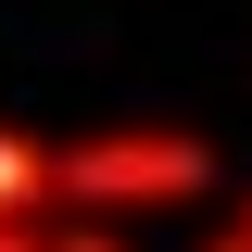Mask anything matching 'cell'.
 <instances>
[{"mask_svg":"<svg viewBox=\"0 0 252 252\" xmlns=\"http://www.w3.org/2000/svg\"><path fill=\"white\" fill-rule=\"evenodd\" d=\"M38 252H126V227H114V215H51Z\"/></svg>","mask_w":252,"mask_h":252,"instance_id":"3957f363","label":"cell"},{"mask_svg":"<svg viewBox=\"0 0 252 252\" xmlns=\"http://www.w3.org/2000/svg\"><path fill=\"white\" fill-rule=\"evenodd\" d=\"M202 252H240V240H227V227H215V240H202Z\"/></svg>","mask_w":252,"mask_h":252,"instance_id":"8992f818","label":"cell"},{"mask_svg":"<svg viewBox=\"0 0 252 252\" xmlns=\"http://www.w3.org/2000/svg\"><path fill=\"white\" fill-rule=\"evenodd\" d=\"M227 240H240V252H252V189H240V215H227Z\"/></svg>","mask_w":252,"mask_h":252,"instance_id":"5b68a950","label":"cell"},{"mask_svg":"<svg viewBox=\"0 0 252 252\" xmlns=\"http://www.w3.org/2000/svg\"><path fill=\"white\" fill-rule=\"evenodd\" d=\"M38 240H51V227H13V215H0V252H38Z\"/></svg>","mask_w":252,"mask_h":252,"instance_id":"277c9868","label":"cell"},{"mask_svg":"<svg viewBox=\"0 0 252 252\" xmlns=\"http://www.w3.org/2000/svg\"><path fill=\"white\" fill-rule=\"evenodd\" d=\"M215 189V139L189 126H89L63 139V215H177Z\"/></svg>","mask_w":252,"mask_h":252,"instance_id":"6da1fadb","label":"cell"},{"mask_svg":"<svg viewBox=\"0 0 252 252\" xmlns=\"http://www.w3.org/2000/svg\"><path fill=\"white\" fill-rule=\"evenodd\" d=\"M0 215L13 227L63 215V139H38V126H13V114H0Z\"/></svg>","mask_w":252,"mask_h":252,"instance_id":"7a4b0ae2","label":"cell"}]
</instances>
